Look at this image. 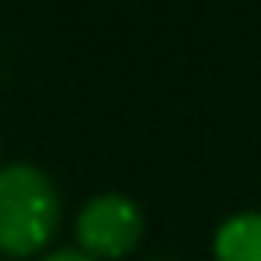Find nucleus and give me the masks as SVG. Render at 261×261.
I'll return each mask as SVG.
<instances>
[{
  "mask_svg": "<svg viewBox=\"0 0 261 261\" xmlns=\"http://www.w3.org/2000/svg\"><path fill=\"white\" fill-rule=\"evenodd\" d=\"M215 261H261V211H240L218 225Z\"/></svg>",
  "mask_w": 261,
  "mask_h": 261,
  "instance_id": "nucleus-3",
  "label": "nucleus"
},
{
  "mask_svg": "<svg viewBox=\"0 0 261 261\" xmlns=\"http://www.w3.org/2000/svg\"><path fill=\"white\" fill-rule=\"evenodd\" d=\"M61 218L58 190L29 161L0 165V250L11 257L40 254Z\"/></svg>",
  "mask_w": 261,
  "mask_h": 261,
  "instance_id": "nucleus-1",
  "label": "nucleus"
},
{
  "mask_svg": "<svg viewBox=\"0 0 261 261\" xmlns=\"http://www.w3.org/2000/svg\"><path fill=\"white\" fill-rule=\"evenodd\" d=\"M40 261H93V257H86L83 250H68V247H65V250H54V254H43Z\"/></svg>",
  "mask_w": 261,
  "mask_h": 261,
  "instance_id": "nucleus-4",
  "label": "nucleus"
},
{
  "mask_svg": "<svg viewBox=\"0 0 261 261\" xmlns=\"http://www.w3.org/2000/svg\"><path fill=\"white\" fill-rule=\"evenodd\" d=\"M143 236V215L125 193H97L75 218L79 250L93 261L125 257Z\"/></svg>",
  "mask_w": 261,
  "mask_h": 261,
  "instance_id": "nucleus-2",
  "label": "nucleus"
}]
</instances>
